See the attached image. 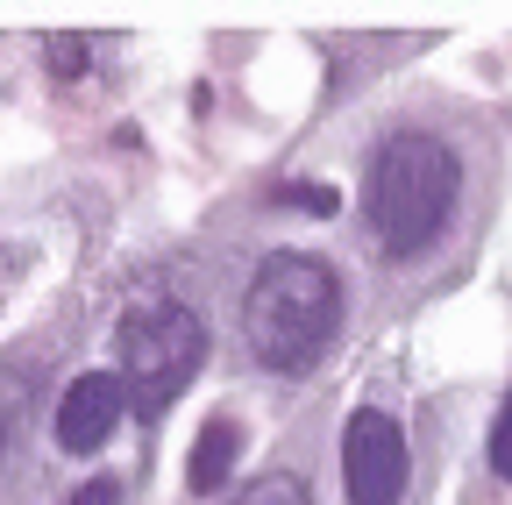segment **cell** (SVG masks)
<instances>
[{"label": "cell", "instance_id": "6da1fadb", "mask_svg": "<svg viewBox=\"0 0 512 505\" xmlns=\"http://www.w3.org/2000/svg\"><path fill=\"white\" fill-rule=\"evenodd\" d=\"M342 328V285L306 249H271L242 299V342L264 370H306Z\"/></svg>", "mask_w": 512, "mask_h": 505}, {"label": "cell", "instance_id": "7a4b0ae2", "mask_svg": "<svg viewBox=\"0 0 512 505\" xmlns=\"http://www.w3.org/2000/svg\"><path fill=\"white\" fill-rule=\"evenodd\" d=\"M456 193H463V157L427 129H399L370 164V235L392 257H420L441 235Z\"/></svg>", "mask_w": 512, "mask_h": 505}, {"label": "cell", "instance_id": "3957f363", "mask_svg": "<svg viewBox=\"0 0 512 505\" xmlns=\"http://www.w3.org/2000/svg\"><path fill=\"white\" fill-rule=\"evenodd\" d=\"M207 363V328L178 299H136L114 321V377L136 413H164Z\"/></svg>", "mask_w": 512, "mask_h": 505}, {"label": "cell", "instance_id": "277c9868", "mask_svg": "<svg viewBox=\"0 0 512 505\" xmlns=\"http://www.w3.org/2000/svg\"><path fill=\"white\" fill-rule=\"evenodd\" d=\"M342 484H349V505H399L406 498V434L384 413H349Z\"/></svg>", "mask_w": 512, "mask_h": 505}, {"label": "cell", "instance_id": "5b68a950", "mask_svg": "<svg viewBox=\"0 0 512 505\" xmlns=\"http://www.w3.org/2000/svg\"><path fill=\"white\" fill-rule=\"evenodd\" d=\"M121 406H128V392H121L114 370L72 377V385H64V399H57V449H72V456L100 449V441L121 427Z\"/></svg>", "mask_w": 512, "mask_h": 505}, {"label": "cell", "instance_id": "8992f818", "mask_svg": "<svg viewBox=\"0 0 512 505\" xmlns=\"http://www.w3.org/2000/svg\"><path fill=\"white\" fill-rule=\"evenodd\" d=\"M235 449H242V427H235V420H207V427H200V441H192V463H185L192 498H207V491H221V484H228Z\"/></svg>", "mask_w": 512, "mask_h": 505}, {"label": "cell", "instance_id": "52a82bcc", "mask_svg": "<svg viewBox=\"0 0 512 505\" xmlns=\"http://www.w3.org/2000/svg\"><path fill=\"white\" fill-rule=\"evenodd\" d=\"M235 505H313V491H306V477H292V470H264V477H249V491H242Z\"/></svg>", "mask_w": 512, "mask_h": 505}, {"label": "cell", "instance_id": "ba28073f", "mask_svg": "<svg viewBox=\"0 0 512 505\" xmlns=\"http://www.w3.org/2000/svg\"><path fill=\"white\" fill-rule=\"evenodd\" d=\"M43 50H50V72H57V79H79V72H86V57H93L86 36H50Z\"/></svg>", "mask_w": 512, "mask_h": 505}, {"label": "cell", "instance_id": "9c48e42d", "mask_svg": "<svg viewBox=\"0 0 512 505\" xmlns=\"http://www.w3.org/2000/svg\"><path fill=\"white\" fill-rule=\"evenodd\" d=\"M491 470L512 484V406L498 413V427H491Z\"/></svg>", "mask_w": 512, "mask_h": 505}, {"label": "cell", "instance_id": "30bf717a", "mask_svg": "<svg viewBox=\"0 0 512 505\" xmlns=\"http://www.w3.org/2000/svg\"><path fill=\"white\" fill-rule=\"evenodd\" d=\"M64 505H121V484H114V477H93V484H79Z\"/></svg>", "mask_w": 512, "mask_h": 505}]
</instances>
